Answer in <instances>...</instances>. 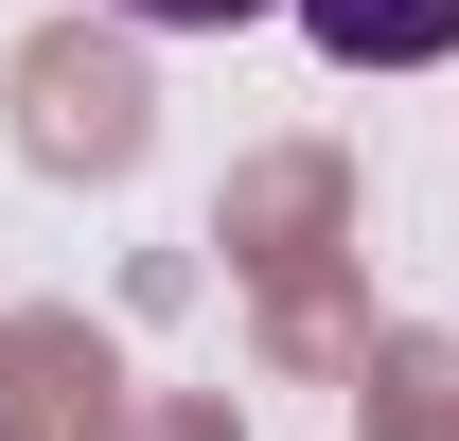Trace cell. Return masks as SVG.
<instances>
[{"instance_id": "cell-2", "label": "cell", "mask_w": 459, "mask_h": 441, "mask_svg": "<svg viewBox=\"0 0 459 441\" xmlns=\"http://www.w3.org/2000/svg\"><path fill=\"white\" fill-rule=\"evenodd\" d=\"M142 36H230V18H283V0H124Z\"/></svg>"}, {"instance_id": "cell-1", "label": "cell", "mask_w": 459, "mask_h": 441, "mask_svg": "<svg viewBox=\"0 0 459 441\" xmlns=\"http://www.w3.org/2000/svg\"><path fill=\"white\" fill-rule=\"evenodd\" d=\"M283 18H300L336 71H442V54H459V0H283Z\"/></svg>"}]
</instances>
